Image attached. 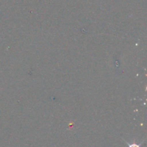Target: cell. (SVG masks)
<instances>
[{"label": "cell", "mask_w": 147, "mask_h": 147, "mask_svg": "<svg viewBox=\"0 0 147 147\" xmlns=\"http://www.w3.org/2000/svg\"><path fill=\"white\" fill-rule=\"evenodd\" d=\"M126 143H127V144L129 145V147H141L140 144H136V143L129 144V143H128V142H126Z\"/></svg>", "instance_id": "obj_1"}]
</instances>
